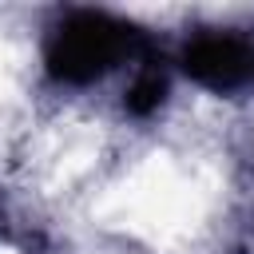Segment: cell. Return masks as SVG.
<instances>
[{"label": "cell", "mask_w": 254, "mask_h": 254, "mask_svg": "<svg viewBox=\"0 0 254 254\" xmlns=\"http://www.w3.org/2000/svg\"><path fill=\"white\" fill-rule=\"evenodd\" d=\"M135 32L103 12H71L48 40V71L60 83H95L131 56Z\"/></svg>", "instance_id": "obj_1"}, {"label": "cell", "mask_w": 254, "mask_h": 254, "mask_svg": "<svg viewBox=\"0 0 254 254\" xmlns=\"http://www.w3.org/2000/svg\"><path fill=\"white\" fill-rule=\"evenodd\" d=\"M183 71L210 91H238L254 83V40L234 32H202L183 48Z\"/></svg>", "instance_id": "obj_2"}]
</instances>
